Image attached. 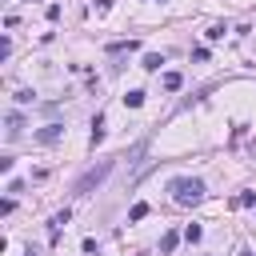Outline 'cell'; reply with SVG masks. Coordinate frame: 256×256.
<instances>
[{
	"label": "cell",
	"instance_id": "obj_4",
	"mask_svg": "<svg viewBox=\"0 0 256 256\" xmlns=\"http://www.w3.org/2000/svg\"><path fill=\"white\" fill-rule=\"evenodd\" d=\"M140 48V40H116V44H108V56H120V52H136Z\"/></svg>",
	"mask_w": 256,
	"mask_h": 256
},
{
	"label": "cell",
	"instance_id": "obj_3",
	"mask_svg": "<svg viewBox=\"0 0 256 256\" xmlns=\"http://www.w3.org/2000/svg\"><path fill=\"white\" fill-rule=\"evenodd\" d=\"M60 136H64V124H48V128H40V132H36L40 144H56Z\"/></svg>",
	"mask_w": 256,
	"mask_h": 256
},
{
	"label": "cell",
	"instance_id": "obj_13",
	"mask_svg": "<svg viewBox=\"0 0 256 256\" xmlns=\"http://www.w3.org/2000/svg\"><path fill=\"white\" fill-rule=\"evenodd\" d=\"M152 4H156V0H152Z\"/></svg>",
	"mask_w": 256,
	"mask_h": 256
},
{
	"label": "cell",
	"instance_id": "obj_5",
	"mask_svg": "<svg viewBox=\"0 0 256 256\" xmlns=\"http://www.w3.org/2000/svg\"><path fill=\"white\" fill-rule=\"evenodd\" d=\"M160 64H164V56H160V52H148V56H144V64H140V68H148V72H156V68H160Z\"/></svg>",
	"mask_w": 256,
	"mask_h": 256
},
{
	"label": "cell",
	"instance_id": "obj_11",
	"mask_svg": "<svg viewBox=\"0 0 256 256\" xmlns=\"http://www.w3.org/2000/svg\"><path fill=\"white\" fill-rule=\"evenodd\" d=\"M176 248V232H164V240H160V252H172Z\"/></svg>",
	"mask_w": 256,
	"mask_h": 256
},
{
	"label": "cell",
	"instance_id": "obj_12",
	"mask_svg": "<svg viewBox=\"0 0 256 256\" xmlns=\"http://www.w3.org/2000/svg\"><path fill=\"white\" fill-rule=\"evenodd\" d=\"M148 216V204H132V212H128V220H144Z\"/></svg>",
	"mask_w": 256,
	"mask_h": 256
},
{
	"label": "cell",
	"instance_id": "obj_9",
	"mask_svg": "<svg viewBox=\"0 0 256 256\" xmlns=\"http://www.w3.org/2000/svg\"><path fill=\"white\" fill-rule=\"evenodd\" d=\"M180 84H184V76H180V72H164V88H168V92H176Z\"/></svg>",
	"mask_w": 256,
	"mask_h": 256
},
{
	"label": "cell",
	"instance_id": "obj_8",
	"mask_svg": "<svg viewBox=\"0 0 256 256\" xmlns=\"http://www.w3.org/2000/svg\"><path fill=\"white\" fill-rule=\"evenodd\" d=\"M124 104H128V108H140V104H144V92H140V88H132V92L124 96Z\"/></svg>",
	"mask_w": 256,
	"mask_h": 256
},
{
	"label": "cell",
	"instance_id": "obj_2",
	"mask_svg": "<svg viewBox=\"0 0 256 256\" xmlns=\"http://www.w3.org/2000/svg\"><path fill=\"white\" fill-rule=\"evenodd\" d=\"M112 164H116V160H100L96 168H88V172H84V176H80V180L72 184V192H76V196H88V192H92L96 184H100V180H104V176L112 172Z\"/></svg>",
	"mask_w": 256,
	"mask_h": 256
},
{
	"label": "cell",
	"instance_id": "obj_7",
	"mask_svg": "<svg viewBox=\"0 0 256 256\" xmlns=\"http://www.w3.org/2000/svg\"><path fill=\"white\" fill-rule=\"evenodd\" d=\"M104 140V116H96L92 120V144H100Z\"/></svg>",
	"mask_w": 256,
	"mask_h": 256
},
{
	"label": "cell",
	"instance_id": "obj_1",
	"mask_svg": "<svg viewBox=\"0 0 256 256\" xmlns=\"http://www.w3.org/2000/svg\"><path fill=\"white\" fill-rule=\"evenodd\" d=\"M168 192H172V200H176V204H200V200H204V180L176 176V180L168 184Z\"/></svg>",
	"mask_w": 256,
	"mask_h": 256
},
{
	"label": "cell",
	"instance_id": "obj_10",
	"mask_svg": "<svg viewBox=\"0 0 256 256\" xmlns=\"http://www.w3.org/2000/svg\"><path fill=\"white\" fill-rule=\"evenodd\" d=\"M204 236V228H200V224H188V228H184V240H192V244H196Z\"/></svg>",
	"mask_w": 256,
	"mask_h": 256
},
{
	"label": "cell",
	"instance_id": "obj_6",
	"mask_svg": "<svg viewBox=\"0 0 256 256\" xmlns=\"http://www.w3.org/2000/svg\"><path fill=\"white\" fill-rule=\"evenodd\" d=\"M24 132V120H20V112H12L8 116V136H20Z\"/></svg>",
	"mask_w": 256,
	"mask_h": 256
}]
</instances>
